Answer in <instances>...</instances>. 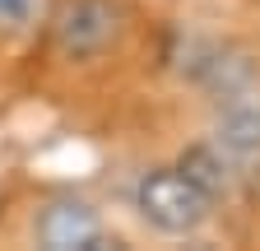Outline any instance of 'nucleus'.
I'll use <instances>...</instances> for the list:
<instances>
[{"label": "nucleus", "instance_id": "3", "mask_svg": "<svg viewBox=\"0 0 260 251\" xmlns=\"http://www.w3.org/2000/svg\"><path fill=\"white\" fill-rule=\"evenodd\" d=\"M38 237L47 251H98L103 242V224L98 214L79 200H60L38 218Z\"/></svg>", "mask_w": 260, "mask_h": 251}, {"label": "nucleus", "instance_id": "2", "mask_svg": "<svg viewBox=\"0 0 260 251\" xmlns=\"http://www.w3.org/2000/svg\"><path fill=\"white\" fill-rule=\"evenodd\" d=\"M116 33H121V10L112 0H65L56 14V47L75 60L107 51Z\"/></svg>", "mask_w": 260, "mask_h": 251}, {"label": "nucleus", "instance_id": "1", "mask_svg": "<svg viewBox=\"0 0 260 251\" xmlns=\"http://www.w3.org/2000/svg\"><path fill=\"white\" fill-rule=\"evenodd\" d=\"M209 196L195 186L181 168L172 172H149L140 181V214L162 233H195L209 218Z\"/></svg>", "mask_w": 260, "mask_h": 251}, {"label": "nucleus", "instance_id": "5", "mask_svg": "<svg viewBox=\"0 0 260 251\" xmlns=\"http://www.w3.org/2000/svg\"><path fill=\"white\" fill-rule=\"evenodd\" d=\"M200 191L209 196V200H218L228 186H233V172H228V163H223V153L218 149H209V144H195V149H186L181 153V163H177Z\"/></svg>", "mask_w": 260, "mask_h": 251}, {"label": "nucleus", "instance_id": "4", "mask_svg": "<svg viewBox=\"0 0 260 251\" xmlns=\"http://www.w3.org/2000/svg\"><path fill=\"white\" fill-rule=\"evenodd\" d=\"M218 144L228 153H242V159L260 153V103L233 93V103H228L223 116H218Z\"/></svg>", "mask_w": 260, "mask_h": 251}]
</instances>
